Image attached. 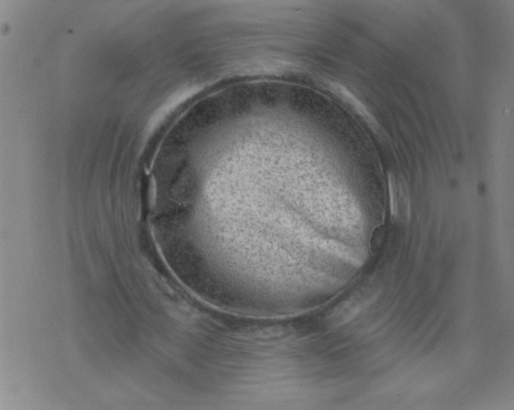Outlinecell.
<instances>
[{
  "label": "cell",
  "mask_w": 514,
  "mask_h": 410,
  "mask_svg": "<svg viewBox=\"0 0 514 410\" xmlns=\"http://www.w3.org/2000/svg\"><path fill=\"white\" fill-rule=\"evenodd\" d=\"M390 204L392 215L398 216L399 213L404 210L409 212V204L406 193H404L402 187L398 186L395 178H389Z\"/></svg>",
  "instance_id": "cell-2"
},
{
  "label": "cell",
  "mask_w": 514,
  "mask_h": 410,
  "mask_svg": "<svg viewBox=\"0 0 514 410\" xmlns=\"http://www.w3.org/2000/svg\"><path fill=\"white\" fill-rule=\"evenodd\" d=\"M330 89L332 93L337 95V97L342 100L344 103L347 104L352 110H354L357 114L363 117V119L368 122V123L373 126V128L378 129V122L374 119L371 113L369 112L367 106L360 101L355 95L352 94L350 90H347L345 86H343L338 82H330Z\"/></svg>",
  "instance_id": "cell-1"
}]
</instances>
